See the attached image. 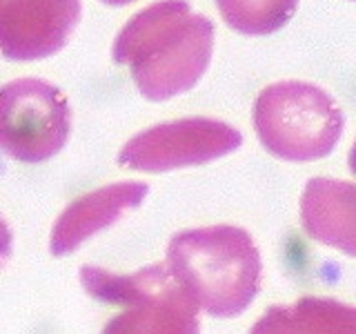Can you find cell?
<instances>
[{
	"label": "cell",
	"instance_id": "obj_1",
	"mask_svg": "<svg viewBox=\"0 0 356 334\" xmlns=\"http://www.w3.org/2000/svg\"><path fill=\"white\" fill-rule=\"evenodd\" d=\"M211 49L214 22L185 0H159L125 22L111 58L127 65L138 92L159 103L189 92L203 78Z\"/></svg>",
	"mask_w": 356,
	"mask_h": 334
},
{
	"label": "cell",
	"instance_id": "obj_2",
	"mask_svg": "<svg viewBox=\"0 0 356 334\" xmlns=\"http://www.w3.org/2000/svg\"><path fill=\"white\" fill-rule=\"evenodd\" d=\"M167 272L196 308L218 319L238 317L261 287V254L234 225L185 230L167 245Z\"/></svg>",
	"mask_w": 356,
	"mask_h": 334
},
{
	"label": "cell",
	"instance_id": "obj_3",
	"mask_svg": "<svg viewBox=\"0 0 356 334\" xmlns=\"http://www.w3.org/2000/svg\"><path fill=\"white\" fill-rule=\"evenodd\" d=\"M85 292L125 310L111 317L100 334H198V308L167 272L156 263L134 274H114L103 267H81Z\"/></svg>",
	"mask_w": 356,
	"mask_h": 334
},
{
	"label": "cell",
	"instance_id": "obj_4",
	"mask_svg": "<svg viewBox=\"0 0 356 334\" xmlns=\"http://www.w3.org/2000/svg\"><path fill=\"white\" fill-rule=\"evenodd\" d=\"M254 127L276 159L307 163L325 159L345 127L339 103L325 89L303 81L267 85L254 103Z\"/></svg>",
	"mask_w": 356,
	"mask_h": 334
},
{
	"label": "cell",
	"instance_id": "obj_5",
	"mask_svg": "<svg viewBox=\"0 0 356 334\" xmlns=\"http://www.w3.org/2000/svg\"><path fill=\"white\" fill-rule=\"evenodd\" d=\"M72 132L70 100L42 78H16L0 87V150L22 163L58 154Z\"/></svg>",
	"mask_w": 356,
	"mask_h": 334
},
{
	"label": "cell",
	"instance_id": "obj_6",
	"mask_svg": "<svg viewBox=\"0 0 356 334\" xmlns=\"http://www.w3.org/2000/svg\"><path fill=\"white\" fill-rule=\"evenodd\" d=\"M241 143V132L222 120L205 116L178 118L129 138L118 154V163L138 172H170L216 161L238 150Z\"/></svg>",
	"mask_w": 356,
	"mask_h": 334
},
{
	"label": "cell",
	"instance_id": "obj_7",
	"mask_svg": "<svg viewBox=\"0 0 356 334\" xmlns=\"http://www.w3.org/2000/svg\"><path fill=\"white\" fill-rule=\"evenodd\" d=\"M81 0H0V54L40 61L60 51L81 22Z\"/></svg>",
	"mask_w": 356,
	"mask_h": 334
},
{
	"label": "cell",
	"instance_id": "obj_8",
	"mask_svg": "<svg viewBox=\"0 0 356 334\" xmlns=\"http://www.w3.org/2000/svg\"><path fill=\"white\" fill-rule=\"evenodd\" d=\"M149 185L143 181H120L78 196L54 223L49 250L54 256L76 252L94 234L114 225L127 212L136 209L147 196Z\"/></svg>",
	"mask_w": 356,
	"mask_h": 334
},
{
	"label": "cell",
	"instance_id": "obj_9",
	"mask_svg": "<svg viewBox=\"0 0 356 334\" xmlns=\"http://www.w3.org/2000/svg\"><path fill=\"white\" fill-rule=\"evenodd\" d=\"M300 223L309 239L356 256V185L334 178L307 181Z\"/></svg>",
	"mask_w": 356,
	"mask_h": 334
},
{
	"label": "cell",
	"instance_id": "obj_10",
	"mask_svg": "<svg viewBox=\"0 0 356 334\" xmlns=\"http://www.w3.org/2000/svg\"><path fill=\"white\" fill-rule=\"evenodd\" d=\"M250 334H356V308L330 296H300L292 305H272Z\"/></svg>",
	"mask_w": 356,
	"mask_h": 334
},
{
	"label": "cell",
	"instance_id": "obj_11",
	"mask_svg": "<svg viewBox=\"0 0 356 334\" xmlns=\"http://www.w3.org/2000/svg\"><path fill=\"white\" fill-rule=\"evenodd\" d=\"M216 7L234 31L267 36L292 20L298 0H216Z\"/></svg>",
	"mask_w": 356,
	"mask_h": 334
},
{
	"label": "cell",
	"instance_id": "obj_12",
	"mask_svg": "<svg viewBox=\"0 0 356 334\" xmlns=\"http://www.w3.org/2000/svg\"><path fill=\"white\" fill-rule=\"evenodd\" d=\"M11 245H14V234H11L3 216H0V267H3L5 261L11 256Z\"/></svg>",
	"mask_w": 356,
	"mask_h": 334
},
{
	"label": "cell",
	"instance_id": "obj_13",
	"mask_svg": "<svg viewBox=\"0 0 356 334\" xmlns=\"http://www.w3.org/2000/svg\"><path fill=\"white\" fill-rule=\"evenodd\" d=\"M350 170H352V174H356V141L350 150Z\"/></svg>",
	"mask_w": 356,
	"mask_h": 334
},
{
	"label": "cell",
	"instance_id": "obj_14",
	"mask_svg": "<svg viewBox=\"0 0 356 334\" xmlns=\"http://www.w3.org/2000/svg\"><path fill=\"white\" fill-rule=\"evenodd\" d=\"M100 3H105L109 7H122V5H129L134 0H100Z\"/></svg>",
	"mask_w": 356,
	"mask_h": 334
}]
</instances>
